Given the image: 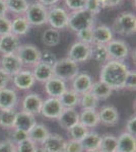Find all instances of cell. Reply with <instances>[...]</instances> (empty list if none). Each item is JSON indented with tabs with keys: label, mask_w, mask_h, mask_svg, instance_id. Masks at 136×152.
I'll use <instances>...</instances> for the list:
<instances>
[{
	"label": "cell",
	"mask_w": 136,
	"mask_h": 152,
	"mask_svg": "<svg viewBox=\"0 0 136 152\" xmlns=\"http://www.w3.org/2000/svg\"><path fill=\"white\" fill-rule=\"evenodd\" d=\"M129 67L123 61L109 60L107 63L102 65L99 74V80L109 85L112 90H122L124 88Z\"/></svg>",
	"instance_id": "6da1fadb"
},
{
	"label": "cell",
	"mask_w": 136,
	"mask_h": 152,
	"mask_svg": "<svg viewBox=\"0 0 136 152\" xmlns=\"http://www.w3.org/2000/svg\"><path fill=\"white\" fill-rule=\"evenodd\" d=\"M114 35L121 37H131L136 31V15L130 11H122L116 16L112 23Z\"/></svg>",
	"instance_id": "7a4b0ae2"
},
{
	"label": "cell",
	"mask_w": 136,
	"mask_h": 152,
	"mask_svg": "<svg viewBox=\"0 0 136 152\" xmlns=\"http://www.w3.org/2000/svg\"><path fill=\"white\" fill-rule=\"evenodd\" d=\"M96 24V16L93 15L85 9L69 12L67 28L72 33L77 34L82 29L93 28Z\"/></svg>",
	"instance_id": "3957f363"
},
{
	"label": "cell",
	"mask_w": 136,
	"mask_h": 152,
	"mask_svg": "<svg viewBox=\"0 0 136 152\" xmlns=\"http://www.w3.org/2000/svg\"><path fill=\"white\" fill-rule=\"evenodd\" d=\"M79 73V64L68 57L57 59L53 65V74L64 81H71Z\"/></svg>",
	"instance_id": "277c9868"
},
{
	"label": "cell",
	"mask_w": 136,
	"mask_h": 152,
	"mask_svg": "<svg viewBox=\"0 0 136 152\" xmlns=\"http://www.w3.org/2000/svg\"><path fill=\"white\" fill-rule=\"evenodd\" d=\"M24 68H33L41 60V50L33 44H21L16 51Z\"/></svg>",
	"instance_id": "5b68a950"
},
{
	"label": "cell",
	"mask_w": 136,
	"mask_h": 152,
	"mask_svg": "<svg viewBox=\"0 0 136 152\" xmlns=\"http://www.w3.org/2000/svg\"><path fill=\"white\" fill-rule=\"evenodd\" d=\"M69 11L64 6L55 5L48 8L47 15V24L49 28H55L57 31H62L67 28Z\"/></svg>",
	"instance_id": "8992f818"
},
{
	"label": "cell",
	"mask_w": 136,
	"mask_h": 152,
	"mask_svg": "<svg viewBox=\"0 0 136 152\" xmlns=\"http://www.w3.org/2000/svg\"><path fill=\"white\" fill-rule=\"evenodd\" d=\"M24 15L31 26H43L47 24L48 8L39 3L38 1H34L29 3Z\"/></svg>",
	"instance_id": "52a82bcc"
},
{
	"label": "cell",
	"mask_w": 136,
	"mask_h": 152,
	"mask_svg": "<svg viewBox=\"0 0 136 152\" xmlns=\"http://www.w3.org/2000/svg\"><path fill=\"white\" fill-rule=\"evenodd\" d=\"M106 47L110 60L125 62V60L130 55V46L128 45V43L120 39H113L110 43L106 45Z\"/></svg>",
	"instance_id": "ba28073f"
},
{
	"label": "cell",
	"mask_w": 136,
	"mask_h": 152,
	"mask_svg": "<svg viewBox=\"0 0 136 152\" xmlns=\"http://www.w3.org/2000/svg\"><path fill=\"white\" fill-rule=\"evenodd\" d=\"M11 82L14 89L23 90V91L32 89L34 85L36 84V80H35L33 72L28 68H23L16 74L11 76Z\"/></svg>",
	"instance_id": "9c48e42d"
},
{
	"label": "cell",
	"mask_w": 136,
	"mask_h": 152,
	"mask_svg": "<svg viewBox=\"0 0 136 152\" xmlns=\"http://www.w3.org/2000/svg\"><path fill=\"white\" fill-rule=\"evenodd\" d=\"M91 56V46L86 45L81 42H74L72 45L69 47L67 57L71 59L77 64L85 63L86 61L90 60Z\"/></svg>",
	"instance_id": "30bf717a"
},
{
	"label": "cell",
	"mask_w": 136,
	"mask_h": 152,
	"mask_svg": "<svg viewBox=\"0 0 136 152\" xmlns=\"http://www.w3.org/2000/svg\"><path fill=\"white\" fill-rule=\"evenodd\" d=\"M63 107L59 99L56 97H47L43 100L40 115L47 120L56 121L63 111Z\"/></svg>",
	"instance_id": "8fae6325"
},
{
	"label": "cell",
	"mask_w": 136,
	"mask_h": 152,
	"mask_svg": "<svg viewBox=\"0 0 136 152\" xmlns=\"http://www.w3.org/2000/svg\"><path fill=\"white\" fill-rule=\"evenodd\" d=\"M44 99L39 94L29 92L21 99V111L32 114L34 116L40 115Z\"/></svg>",
	"instance_id": "7c38bea8"
},
{
	"label": "cell",
	"mask_w": 136,
	"mask_h": 152,
	"mask_svg": "<svg viewBox=\"0 0 136 152\" xmlns=\"http://www.w3.org/2000/svg\"><path fill=\"white\" fill-rule=\"evenodd\" d=\"M23 68L24 66L16 54H7V55L0 56V69L4 71L10 77L16 74Z\"/></svg>",
	"instance_id": "4fadbf2b"
},
{
	"label": "cell",
	"mask_w": 136,
	"mask_h": 152,
	"mask_svg": "<svg viewBox=\"0 0 136 152\" xmlns=\"http://www.w3.org/2000/svg\"><path fill=\"white\" fill-rule=\"evenodd\" d=\"M67 89V82L56 77V76L51 77L48 81L44 83V91L48 95V97L59 99L64 94V91H66Z\"/></svg>",
	"instance_id": "5bb4252c"
},
{
	"label": "cell",
	"mask_w": 136,
	"mask_h": 152,
	"mask_svg": "<svg viewBox=\"0 0 136 152\" xmlns=\"http://www.w3.org/2000/svg\"><path fill=\"white\" fill-rule=\"evenodd\" d=\"M93 45H107L114 39V33L111 26L104 23L95 24L93 28Z\"/></svg>",
	"instance_id": "9a60e30c"
},
{
	"label": "cell",
	"mask_w": 136,
	"mask_h": 152,
	"mask_svg": "<svg viewBox=\"0 0 136 152\" xmlns=\"http://www.w3.org/2000/svg\"><path fill=\"white\" fill-rule=\"evenodd\" d=\"M71 89L74 90L79 95L88 92L93 83V77L85 72H79L75 77L71 80Z\"/></svg>",
	"instance_id": "2e32d148"
},
{
	"label": "cell",
	"mask_w": 136,
	"mask_h": 152,
	"mask_svg": "<svg viewBox=\"0 0 136 152\" xmlns=\"http://www.w3.org/2000/svg\"><path fill=\"white\" fill-rule=\"evenodd\" d=\"M99 118H100V124L107 127H113L118 124L119 122V112L114 105L107 104L104 105L100 109Z\"/></svg>",
	"instance_id": "e0dca14e"
},
{
	"label": "cell",
	"mask_w": 136,
	"mask_h": 152,
	"mask_svg": "<svg viewBox=\"0 0 136 152\" xmlns=\"http://www.w3.org/2000/svg\"><path fill=\"white\" fill-rule=\"evenodd\" d=\"M65 145L66 140L57 133H50L41 144L46 152H64Z\"/></svg>",
	"instance_id": "ac0fdd59"
},
{
	"label": "cell",
	"mask_w": 136,
	"mask_h": 152,
	"mask_svg": "<svg viewBox=\"0 0 136 152\" xmlns=\"http://www.w3.org/2000/svg\"><path fill=\"white\" fill-rule=\"evenodd\" d=\"M56 121L63 130L68 131L71 127L79 123V112L76 109H64Z\"/></svg>",
	"instance_id": "d6986e66"
},
{
	"label": "cell",
	"mask_w": 136,
	"mask_h": 152,
	"mask_svg": "<svg viewBox=\"0 0 136 152\" xmlns=\"http://www.w3.org/2000/svg\"><path fill=\"white\" fill-rule=\"evenodd\" d=\"M18 102L16 89L4 87L0 89V109H15Z\"/></svg>",
	"instance_id": "ffe728a7"
},
{
	"label": "cell",
	"mask_w": 136,
	"mask_h": 152,
	"mask_svg": "<svg viewBox=\"0 0 136 152\" xmlns=\"http://www.w3.org/2000/svg\"><path fill=\"white\" fill-rule=\"evenodd\" d=\"M19 46H21L19 38L12 34L0 37V55L15 54Z\"/></svg>",
	"instance_id": "44dd1931"
},
{
	"label": "cell",
	"mask_w": 136,
	"mask_h": 152,
	"mask_svg": "<svg viewBox=\"0 0 136 152\" xmlns=\"http://www.w3.org/2000/svg\"><path fill=\"white\" fill-rule=\"evenodd\" d=\"M36 124H37L36 116L21 111V110L19 112H16L13 128L21 129L26 132H29Z\"/></svg>",
	"instance_id": "7402d4cb"
},
{
	"label": "cell",
	"mask_w": 136,
	"mask_h": 152,
	"mask_svg": "<svg viewBox=\"0 0 136 152\" xmlns=\"http://www.w3.org/2000/svg\"><path fill=\"white\" fill-rule=\"evenodd\" d=\"M31 24L24 18V15H17L11 19V34L21 39L26 37L31 31Z\"/></svg>",
	"instance_id": "603a6c76"
},
{
	"label": "cell",
	"mask_w": 136,
	"mask_h": 152,
	"mask_svg": "<svg viewBox=\"0 0 136 152\" xmlns=\"http://www.w3.org/2000/svg\"><path fill=\"white\" fill-rule=\"evenodd\" d=\"M32 72H33L36 82H40L43 83V84L54 76L53 67L42 62H39L38 64L35 65L33 69H32Z\"/></svg>",
	"instance_id": "cb8c5ba5"
},
{
	"label": "cell",
	"mask_w": 136,
	"mask_h": 152,
	"mask_svg": "<svg viewBox=\"0 0 136 152\" xmlns=\"http://www.w3.org/2000/svg\"><path fill=\"white\" fill-rule=\"evenodd\" d=\"M117 151L119 152H135L136 140L135 136L123 132L117 137Z\"/></svg>",
	"instance_id": "d4e9b609"
},
{
	"label": "cell",
	"mask_w": 136,
	"mask_h": 152,
	"mask_svg": "<svg viewBox=\"0 0 136 152\" xmlns=\"http://www.w3.org/2000/svg\"><path fill=\"white\" fill-rule=\"evenodd\" d=\"M28 133H29V140L33 141L35 144H37V145L39 146L43 143L44 140L48 137V135L50 134L51 132L49 131L48 127H47L46 125L37 123L33 128L29 130Z\"/></svg>",
	"instance_id": "484cf974"
},
{
	"label": "cell",
	"mask_w": 136,
	"mask_h": 152,
	"mask_svg": "<svg viewBox=\"0 0 136 152\" xmlns=\"http://www.w3.org/2000/svg\"><path fill=\"white\" fill-rule=\"evenodd\" d=\"M101 140H102V135L100 133L96 131H90L80 142L82 144L85 152H90L100 149Z\"/></svg>",
	"instance_id": "4316f807"
},
{
	"label": "cell",
	"mask_w": 136,
	"mask_h": 152,
	"mask_svg": "<svg viewBox=\"0 0 136 152\" xmlns=\"http://www.w3.org/2000/svg\"><path fill=\"white\" fill-rule=\"evenodd\" d=\"M79 123L88 129L96 128L100 125V118L96 110H82L79 112Z\"/></svg>",
	"instance_id": "83f0119b"
},
{
	"label": "cell",
	"mask_w": 136,
	"mask_h": 152,
	"mask_svg": "<svg viewBox=\"0 0 136 152\" xmlns=\"http://www.w3.org/2000/svg\"><path fill=\"white\" fill-rule=\"evenodd\" d=\"M90 91L99 100H106L112 95L113 90L109 85H107L106 83H104L101 80H96L93 81V85L90 87Z\"/></svg>",
	"instance_id": "f1b7e54d"
},
{
	"label": "cell",
	"mask_w": 136,
	"mask_h": 152,
	"mask_svg": "<svg viewBox=\"0 0 136 152\" xmlns=\"http://www.w3.org/2000/svg\"><path fill=\"white\" fill-rule=\"evenodd\" d=\"M79 96L80 95L76 94L71 88H68L64 94L59 97L63 109H76L79 104Z\"/></svg>",
	"instance_id": "f546056e"
},
{
	"label": "cell",
	"mask_w": 136,
	"mask_h": 152,
	"mask_svg": "<svg viewBox=\"0 0 136 152\" xmlns=\"http://www.w3.org/2000/svg\"><path fill=\"white\" fill-rule=\"evenodd\" d=\"M7 12H10L14 16L24 15L31 2L29 0H5Z\"/></svg>",
	"instance_id": "4dcf8cb0"
},
{
	"label": "cell",
	"mask_w": 136,
	"mask_h": 152,
	"mask_svg": "<svg viewBox=\"0 0 136 152\" xmlns=\"http://www.w3.org/2000/svg\"><path fill=\"white\" fill-rule=\"evenodd\" d=\"M15 115V109H0V128L8 131L13 128Z\"/></svg>",
	"instance_id": "1f68e13d"
},
{
	"label": "cell",
	"mask_w": 136,
	"mask_h": 152,
	"mask_svg": "<svg viewBox=\"0 0 136 152\" xmlns=\"http://www.w3.org/2000/svg\"><path fill=\"white\" fill-rule=\"evenodd\" d=\"M61 35L60 31L55 28H48L42 34V43L46 47H56L60 43Z\"/></svg>",
	"instance_id": "d6a6232c"
},
{
	"label": "cell",
	"mask_w": 136,
	"mask_h": 152,
	"mask_svg": "<svg viewBox=\"0 0 136 152\" xmlns=\"http://www.w3.org/2000/svg\"><path fill=\"white\" fill-rule=\"evenodd\" d=\"M90 59L101 65L107 63L110 60V57H109L106 45H91Z\"/></svg>",
	"instance_id": "836d02e7"
},
{
	"label": "cell",
	"mask_w": 136,
	"mask_h": 152,
	"mask_svg": "<svg viewBox=\"0 0 136 152\" xmlns=\"http://www.w3.org/2000/svg\"><path fill=\"white\" fill-rule=\"evenodd\" d=\"M99 150L101 152H116L117 151V137L109 133L102 135Z\"/></svg>",
	"instance_id": "e575fe53"
},
{
	"label": "cell",
	"mask_w": 136,
	"mask_h": 152,
	"mask_svg": "<svg viewBox=\"0 0 136 152\" xmlns=\"http://www.w3.org/2000/svg\"><path fill=\"white\" fill-rule=\"evenodd\" d=\"M100 104V100L90 91L85 92L79 96V107L82 110H96Z\"/></svg>",
	"instance_id": "d590c367"
},
{
	"label": "cell",
	"mask_w": 136,
	"mask_h": 152,
	"mask_svg": "<svg viewBox=\"0 0 136 152\" xmlns=\"http://www.w3.org/2000/svg\"><path fill=\"white\" fill-rule=\"evenodd\" d=\"M67 132L70 139L76 141H81L86 136V134L90 132V129L86 128L85 126H83L82 124L77 123L76 125H74L73 127H71Z\"/></svg>",
	"instance_id": "8d00e7d4"
},
{
	"label": "cell",
	"mask_w": 136,
	"mask_h": 152,
	"mask_svg": "<svg viewBox=\"0 0 136 152\" xmlns=\"http://www.w3.org/2000/svg\"><path fill=\"white\" fill-rule=\"evenodd\" d=\"M8 139L9 141H11L13 144H17L21 143V142L26 141L29 139V133L24 130L21 129H16V128H12L11 130H9L8 132Z\"/></svg>",
	"instance_id": "74e56055"
},
{
	"label": "cell",
	"mask_w": 136,
	"mask_h": 152,
	"mask_svg": "<svg viewBox=\"0 0 136 152\" xmlns=\"http://www.w3.org/2000/svg\"><path fill=\"white\" fill-rule=\"evenodd\" d=\"M93 28H88L82 31H78L77 34H75L76 38H77L78 42L85 43L86 45H93Z\"/></svg>",
	"instance_id": "f35d334b"
},
{
	"label": "cell",
	"mask_w": 136,
	"mask_h": 152,
	"mask_svg": "<svg viewBox=\"0 0 136 152\" xmlns=\"http://www.w3.org/2000/svg\"><path fill=\"white\" fill-rule=\"evenodd\" d=\"M64 6L69 12L85 9V0H62Z\"/></svg>",
	"instance_id": "ab89813d"
},
{
	"label": "cell",
	"mask_w": 136,
	"mask_h": 152,
	"mask_svg": "<svg viewBox=\"0 0 136 152\" xmlns=\"http://www.w3.org/2000/svg\"><path fill=\"white\" fill-rule=\"evenodd\" d=\"M135 88H136V71L129 70L127 76H126V79L124 82V88L123 89L134 91Z\"/></svg>",
	"instance_id": "60d3db41"
},
{
	"label": "cell",
	"mask_w": 136,
	"mask_h": 152,
	"mask_svg": "<svg viewBox=\"0 0 136 152\" xmlns=\"http://www.w3.org/2000/svg\"><path fill=\"white\" fill-rule=\"evenodd\" d=\"M57 61V57L52 51L50 50H44L41 51V60L40 62L45 63L47 65H50L53 67V65L56 63Z\"/></svg>",
	"instance_id": "b9f144b4"
},
{
	"label": "cell",
	"mask_w": 136,
	"mask_h": 152,
	"mask_svg": "<svg viewBox=\"0 0 136 152\" xmlns=\"http://www.w3.org/2000/svg\"><path fill=\"white\" fill-rule=\"evenodd\" d=\"M11 34V18L7 15L0 16V37Z\"/></svg>",
	"instance_id": "7bdbcfd3"
},
{
	"label": "cell",
	"mask_w": 136,
	"mask_h": 152,
	"mask_svg": "<svg viewBox=\"0 0 136 152\" xmlns=\"http://www.w3.org/2000/svg\"><path fill=\"white\" fill-rule=\"evenodd\" d=\"M85 9L95 16L98 15L102 11V8H101V5L98 0H85Z\"/></svg>",
	"instance_id": "ee69618b"
},
{
	"label": "cell",
	"mask_w": 136,
	"mask_h": 152,
	"mask_svg": "<svg viewBox=\"0 0 136 152\" xmlns=\"http://www.w3.org/2000/svg\"><path fill=\"white\" fill-rule=\"evenodd\" d=\"M64 152H85V150H83L82 144L80 141L69 139V140H66Z\"/></svg>",
	"instance_id": "f6af8a7d"
},
{
	"label": "cell",
	"mask_w": 136,
	"mask_h": 152,
	"mask_svg": "<svg viewBox=\"0 0 136 152\" xmlns=\"http://www.w3.org/2000/svg\"><path fill=\"white\" fill-rule=\"evenodd\" d=\"M16 146V152H35L37 148V144H35L33 141L29 139L21 142V143L17 144Z\"/></svg>",
	"instance_id": "bcb514c9"
},
{
	"label": "cell",
	"mask_w": 136,
	"mask_h": 152,
	"mask_svg": "<svg viewBox=\"0 0 136 152\" xmlns=\"http://www.w3.org/2000/svg\"><path fill=\"white\" fill-rule=\"evenodd\" d=\"M98 1L103 10V9L108 8H116V7L120 6L124 0H98Z\"/></svg>",
	"instance_id": "7dc6e473"
},
{
	"label": "cell",
	"mask_w": 136,
	"mask_h": 152,
	"mask_svg": "<svg viewBox=\"0 0 136 152\" xmlns=\"http://www.w3.org/2000/svg\"><path fill=\"white\" fill-rule=\"evenodd\" d=\"M125 132H127L128 134L135 136L136 135V117L135 115H132L129 119H128L127 123H126L125 127Z\"/></svg>",
	"instance_id": "c3c4849f"
},
{
	"label": "cell",
	"mask_w": 136,
	"mask_h": 152,
	"mask_svg": "<svg viewBox=\"0 0 136 152\" xmlns=\"http://www.w3.org/2000/svg\"><path fill=\"white\" fill-rule=\"evenodd\" d=\"M0 152H16V146L8 139L0 141Z\"/></svg>",
	"instance_id": "681fc988"
},
{
	"label": "cell",
	"mask_w": 136,
	"mask_h": 152,
	"mask_svg": "<svg viewBox=\"0 0 136 152\" xmlns=\"http://www.w3.org/2000/svg\"><path fill=\"white\" fill-rule=\"evenodd\" d=\"M9 82H11V77L0 69V89L8 86Z\"/></svg>",
	"instance_id": "f907efd6"
},
{
	"label": "cell",
	"mask_w": 136,
	"mask_h": 152,
	"mask_svg": "<svg viewBox=\"0 0 136 152\" xmlns=\"http://www.w3.org/2000/svg\"><path fill=\"white\" fill-rule=\"evenodd\" d=\"M36 1H38L39 3H41L42 5H44L47 8H50V7H53L55 5H59V3L62 0H36Z\"/></svg>",
	"instance_id": "816d5d0a"
},
{
	"label": "cell",
	"mask_w": 136,
	"mask_h": 152,
	"mask_svg": "<svg viewBox=\"0 0 136 152\" xmlns=\"http://www.w3.org/2000/svg\"><path fill=\"white\" fill-rule=\"evenodd\" d=\"M7 15V7L5 0H0V16Z\"/></svg>",
	"instance_id": "f5cc1de1"
},
{
	"label": "cell",
	"mask_w": 136,
	"mask_h": 152,
	"mask_svg": "<svg viewBox=\"0 0 136 152\" xmlns=\"http://www.w3.org/2000/svg\"><path fill=\"white\" fill-rule=\"evenodd\" d=\"M35 152H46V151H45V149H44L41 145H39V146H37V148H36V150H35Z\"/></svg>",
	"instance_id": "db71d44e"
},
{
	"label": "cell",
	"mask_w": 136,
	"mask_h": 152,
	"mask_svg": "<svg viewBox=\"0 0 136 152\" xmlns=\"http://www.w3.org/2000/svg\"><path fill=\"white\" fill-rule=\"evenodd\" d=\"M90 152H101L100 150H96V151H90Z\"/></svg>",
	"instance_id": "11a10c76"
},
{
	"label": "cell",
	"mask_w": 136,
	"mask_h": 152,
	"mask_svg": "<svg viewBox=\"0 0 136 152\" xmlns=\"http://www.w3.org/2000/svg\"><path fill=\"white\" fill-rule=\"evenodd\" d=\"M116 152H119V151H116Z\"/></svg>",
	"instance_id": "9f6ffc18"
}]
</instances>
